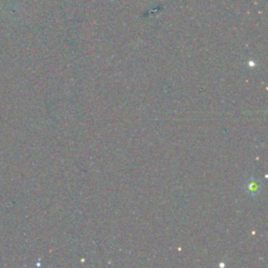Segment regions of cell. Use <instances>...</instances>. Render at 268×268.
Returning <instances> with one entry per match:
<instances>
[{"instance_id": "1", "label": "cell", "mask_w": 268, "mask_h": 268, "mask_svg": "<svg viewBox=\"0 0 268 268\" xmlns=\"http://www.w3.org/2000/svg\"><path fill=\"white\" fill-rule=\"evenodd\" d=\"M260 187H261V185H260L259 182L251 180V178H250V180L247 183V192L249 194H258Z\"/></svg>"}]
</instances>
